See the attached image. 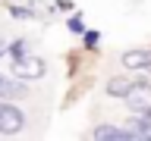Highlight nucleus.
Wrapping results in <instances>:
<instances>
[{"label":"nucleus","mask_w":151,"mask_h":141,"mask_svg":"<svg viewBox=\"0 0 151 141\" xmlns=\"http://www.w3.org/2000/svg\"><path fill=\"white\" fill-rule=\"evenodd\" d=\"M25 129V113L16 103H9L0 97V135H16Z\"/></svg>","instance_id":"f257e3e1"},{"label":"nucleus","mask_w":151,"mask_h":141,"mask_svg":"<svg viewBox=\"0 0 151 141\" xmlns=\"http://www.w3.org/2000/svg\"><path fill=\"white\" fill-rule=\"evenodd\" d=\"M123 100H126V107H129L132 113H145V110H151V85H145V82H132L129 94H126Z\"/></svg>","instance_id":"f03ea898"},{"label":"nucleus","mask_w":151,"mask_h":141,"mask_svg":"<svg viewBox=\"0 0 151 141\" xmlns=\"http://www.w3.org/2000/svg\"><path fill=\"white\" fill-rule=\"evenodd\" d=\"M44 60H38V56H32V53H25V56H19V60H13V72L19 75V78H41L44 75Z\"/></svg>","instance_id":"7ed1b4c3"},{"label":"nucleus","mask_w":151,"mask_h":141,"mask_svg":"<svg viewBox=\"0 0 151 141\" xmlns=\"http://www.w3.org/2000/svg\"><path fill=\"white\" fill-rule=\"evenodd\" d=\"M91 138L94 141H120V138H139L129 125H110V122H104V125H94L91 129Z\"/></svg>","instance_id":"20e7f679"},{"label":"nucleus","mask_w":151,"mask_h":141,"mask_svg":"<svg viewBox=\"0 0 151 141\" xmlns=\"http://www.w3.org/2000/svg\"><path fill=\"white\" fill-rule=\"evenodd\" d=\"M28 88H25V78H9V75H0V97L3 100H16V97H25Z\"/></svg>","instance_id":"39448f33"},{"label":"nucleus","mask_w":151,"mask_h":141,"mask_svg":"<svg viewBox=\"0 0 151 141\" xmlns=\"http://www.w3.org/2000/svg\"><path fill=\"white\" fill-rule=\"evenodd\" d=\"M123 66H126V69H132V72H145V69H148L151 66V47L148 50H145V47H139V50H126V53H123Z\"/></svg>","instance_id":"423d86ee"},{"label":"nucleus","mask_w":151,"mask_h":141,"mask_svg":"<svg viewBox=\"0 0 151 141\" xmlns=\"http://www.w3.org/2000/svg\"><path fill=\"white\" fill-rule=\"evenodd\" d=\"M129 129L139 135V138H151V110H145V113H135L129 119Z\"/></svg>","instance_id":"0eeeda50"},{"label":"nucleus","mask_w":151,"mask_h":141,"mask_svg":"<svg viewBox=\"0 0 151 141\" xmlns=\"http://www.w3.org/2000/svg\"><path fill=\"white\" fill-rule=\"evenodd\" d=\"M129 88H132V82H129V78H123V75H113L110 82H107V94H110V97H126Z\"/></svg>","instance_id":"6e6552de"},{"label":"nucleus","mask_w":151,"mask_h":141,"mask_svg":"<svg viewBox=\"0 0 151 141\" xmlns=\"http://www.w3.org/2000/svg\"><path fill=\"white\" fill-rule=\"evenodd\" d=\"M6 50H9V56H13V60H19V56H25V53H28V50H25V41H13Z\"/></svg>","instance_id":"1a4fd4ad"},{"label":"nucleus","mask_w":151,"mask_h":141,"mask_svg":"<svg viewBox=\"0 0 151 141\" xmlns=\"http://www.w3.org/2000/svg\"><path fill=\"white\" fill-rule=\"evenodd\" d=\"M66 25H69V31H79V35L85 31V22H82V16H73L69 22H66Z\"/></svg>","instance_id":"9d476101"},{"label":"nucleus","mask_w":151,"mask_h":141,"mask_svg":"<svg viewBox=\"0 0 151 141\" xmlns=\"http://www.w3.org/2000/svg\"><path fill=\"white\" fill-rule=\"evenodd\" d=\"M98 41H101V35H98V31H85V44H88V47H94Z\"/></svg>","instance_id":"9b49d317"},{"label":"nucleus","mask_w":151,"mask_h":141,"mask_svg":"<svg viewBox=\"0 0 151 141\" xmlns=\"http://www.w3.org/2000/svg\"><path fill=\"white\" fill-rule=\"evenodd\" d=\"M9 13H13V16H22V19L32 16V9H25V6H9Z\"/></svg>","instance_id":"f8f14e48"},{"label":"nucleus","mask_w":151,"mask_h":141,"mask_svg":"<svg viewBox=\"0 0 151 141\" xmlns=\"http://www.w3.org/2000/svg\"><path fill=\"white\" fill-rule=\"evenodd\" d=\"M9 50H6V44H3V41H0V56H6Z\"/></svg>","instance_id":"ddd939ff"}]
</instances>
